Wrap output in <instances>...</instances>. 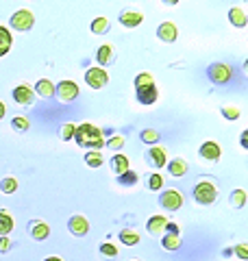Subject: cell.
<instances>
[{
  "mask_svg": "<svg viewBox=\"0 0 248 261\" xmlns=\"http://www.w3.org/2000/svg\"><path fill=\"white\" fill-rule=\"evenodd\" d=\"M103 128H98L94 124H89V122H85V124L77 126V130H74V140H77V144L81 146V148H87L89 150H98L101 152V148L105 146V140H103Z\"/></svg>",
  "mask_w": 248,
  "mask_h": 261,
  "instance_id": "obj_1",
  "label": "cell"
},
{
  "mask_svg": "<svg viewBox=\"0 0 248 261\" xmlns=\"http://www.w3.org/2000/svg\"><path fill=\"white\" fill-rule=\"evenodd\" d=\"M135 94L139 105H155L159 98V89L155 85V79L151 72H139L135 76Z\"/></svg>",
  "mask_w": 248,
  "mask_h": 261,
  "instance_id": "obj_2",
  "label": "cell"
},
{
  "mask_svg": "<svg viewBox=\"0 0 248 261\" xmlns=\"http://www.w3.org/2000/svg\"><path fill=\"white\" fill-rule=\"evenodd\" d=\"M218 198V187L213 185L211 181H201L196 183L194 187V200L198 205H211V202H216Z\"/></svg>",
  "mask_w": 248,
  "mask_h": 261,
  "instance_id": "obj_3",
  "label": "cell"
},
{
  "mask_svg": "<svg viewBox=\"0 0 248 261\" xmlns=\"http://www.w3.org/2000/svg\"><path fill=\"white\" fill-rule=\"evenodd\" d=\"M207 76H209L211 83L225 85V83H229V81L233 79V68H231L229 63H225V61H218V63H213V65L207 68Z\"/></svg>",
  "mask_w": 248,
  "mask_h": 261,
  "instance_id": "obj_4",
  "label": "cell"
},
{
  "mask_svg": "<svg viewBox=\"0 0 248 261\" xmlns=\"http://www.w3.org/2000/svg\"><path fill=\"white\" fill-rule=\"evenodd\" d=\"M33 24H35V18H33V13H31L29 9L15 11V13L11 15V20H9V27H13L15 31H20V33L31 31Z\"/></svg>",
  "mask_w": 248,
  "mask_h": 261,
  "instance_id": "obj_5",
  "label": "cell"
},
{
  "mask_svg": "<svg viewBox=\"0 0 248 261\" xmlns=\"http://www.w3.org/2000/svg\"><path fill=\"white\" fill-rule=\"evenodd\" d=\"M159 205L168 211H179L183 207V194L177 192V190H165L159 196Z\"/></svg>",
  "mask_w": 248,
  "mask_h": 261,
  "instance_id": "obj_6",
  "label": "cell"
},
{
  "mask_svg": "<svg viewBox=\"0 0 248 261\" xmlns=\"http://www.w3.org/2000/svg\"><path fill=\"white\" fill-rule=\"evenodd\" d=\"M85 83L92 89H103L109 83V74H107V70H103V68H89L85 72Z\"/></svg>",
  "mask_w": 248,
  "mask_h": 261,
  "instance_id": "obj_7",
  "label": "cell"
},
{
  "mask_svg": "<svg viewBox=\"0 0 248 261\" xmlns=\"http://www.w3.org/2000/svg\"><path fill=\"white\" fill-rule=\"evenodd\" d=\"M55 92L61 102H72V100H77V96H79V85L74 83V81H61V83L55 87Z\"/></svg>",
  "mask_w": 248,
  "mask_h": 261,
  "instance_id": "obj_8",
  "label": "cell"
},
{
  "mask_svg": "<svg viewBox=\"0 0 248 261\" xmlns=\"http://www.w3.org/2000/svg\"><path fill=\"white\" fill-rule=\"evenodd\" d=\"M198 154H201V159L205 161H209V163H216L220 159V154H222V148H220V144L218 142H203V146L198 148Z\"/></svg>",
  "mask_w": 248,
  "mask_h": 261,
  "instance_id": "obj_9",
  "label": "cell"
},
{
  "mask_svg": "<svg viewBox=\"0 0 248 261\" xmlns=\"http://www.w3.org/2000/svg\"><path fill=\"white\" fill-rule=\"evenodd\" d=\"M68 231L74 235V238H83V235H87L89 231V222H87V218L85 216H72L68 220Z\"/></svg>",
  "mask_w": 248,
  "mask_h": 261,
  "instance_id": "obj_10",
  "label": "cell"
},
{
  "mask_svg": "<svg viewBox=\"0 0 248 261\" xmlns=\"http://www.w3.org/2000/svg\"><path fill=\"white\" fill-rule=\"evenodd\" d=\"M157 37H159L163 44H172V42H177V37H179V29L172 22H161L159 27H157Z\"/></svg>",
  "mask_w": 248,
  "mask_h": 261,
  "instance_id": "obj_11",
  "label": "cell"
},
{
  "mask_svg": "<svg viewBox=\"0 0 248 261\" xmlns=\"http://www.w3.org/2000/svg\"><path fill=\"white\" fill-rule=\"evenodd\" d=\"M13 100L18 105L29 107V105L35 102V92H33V87H29V85H18L13 89Z\"/></svg>",
  "mask_w": 248,
  "mask_h": 261,
  "instance_id": "obj_12",
  "label": "cell"
},
{
  "mask_svg": "<svg viewBox=\"0 0 248 261\" xmlns=\"http://www.w3.org/2000/svg\"><path fill=\"white\" fill-rule=\"evenodd\" d=\"M118 20H120L122 27H127V29H135V27H139V24L144 22V13H139V11H131V9H124V11H120Z\"/></svg>",
  "mask_w": 248,
  "mask_h": 261,
  "instance_id": "obj_13",
  "label": "cell"
},
{
  "mask_svg": "<svg viewBox=\"0 0 248 261\" xmlns=\"http://www.w3.org/2000/svg\"><path fill=\"white\" fill-rule=\"evenodd\" d=\"M165 224H168V218L161 216V214H155L148 218L146 222V231L151 235H163L165 233Z\"/></svg>",
  "mask_w": 248,
  "mask_h": 261,
  "instance_id": "obj_14",
  "label": "cell"
},
{
  "mask_svg": "<svg viewBox=\"0 0 248 261\" xmlns=\"http://www.w3.org/2000/svg\"><path fill=\"white\" fill-rule=\"evenodd\" d=\"M109 168H111V172L115 174V176H122L127 170H131V161H129V157L127 154H113V157L109 159Z\"/></svg>",
  "mask_w": 248,
  "mask_h": 261,
  "instance_id": "obj_15",
  "label": "cell"
},
{
  "mask_svg": "<svg viewBox=\"0 0 248 261\" xmlns=\"http://www.w3.org/2000/svg\"><path fill=\"white\" fill-rule=\"evenodd\" d=\"M96 61L101 63L98 68H103V70H105V65H111V63L115 61V50H113V46H111V44H103V46L96 50Z\"/></svg>",
  "mask_w": 248,
  "mask_h": 261,
  "instance_id": "obj_16",
  "label": "cell"
},
{
  "mask_svg": "<svg viewBox=\"0 0 248 261\" xmlns=\"http://www.w3.org/2000/svg\"><path fill=\"white\" fill-rule=\"evenodd\" d=\"M29 233L35 242H44L48 235H51V228H48L46 222H41V220H33V222L29 224Z\"/></svg>",
  "mask_w": 248,
  "mask_h": 261,
  "instance_id": "obj_17",
  "label": "cell"
},
{
  "mask_svg": "<svg viewBox=\"0 0 248 261\" xmlns=\"http://www.w3.org/2000/svg\"><path fill=\"white\" fill-rule=\"evenodd\" d=\"M148 161H151L153 168H163L165 163H168V157H165V148H161V146H153V148L148 150Z\"/></svg>",
  "mask_w": 248,
  "mask_h": 261,
  "instance_id": "obj_18",
  "label": "cell"
},
{
  "mask_svg": "<svg viewBox=\"0 0 248 261\" xmlns=\"http://www.w3.org/2000/svg\"><path fill=\"white\" fill-rule=\"evenodd\" d=\"M229 22H231V27H235V29H244L248 22V15L242 7H233V9L229 11Z\"/></svg>",
  "mask_w": 248,
  "mask_h": 261,
  "instance_id": "obj_19",
  "label": "cell"
},
{
  "mask_svg": "<svg viewBox=\"0 0 248 261\" xmlns=\"http://www.w3.org/2000/svg\"><path fill=\"white\" fill-rule=\"evenodd\" d=\"M39 98H53L55 96V83L48 79H39L35 83V89H33Z\"/></svg>",
  "mask_w": 248,
  "mask_h": 261,
  "instance_id": "obj_20",
  "label": "cell"
},
{
  "mask_svg": "<svg viewBox=\"0 0 248 261\" xmlns=\"http://www.w3.org/2000/svg\"><path fill=\"white\" fill-rule=\"evenodd\" d=\"M11 231H13V216L9 211L0 209V238H9Z\"/></svg>",
  "mask_w": 248,
  "mask_h": 261,
  "instance_id": "obj_21",
  "label": "cell"
},
{
  "mask_svg": "<svg viewBox=\"0 0 248 261\" xmlns=\"http://www.w3.org/2000/svg\"><path fill=\"white\" fill-rule=\"evenodd\" d=\"M165 166H168V172H170L172 176H185V174H187V161L181 159V157L168 161Z\"/></svg>",
  "mask_w": 248,
  "mask_h": 261,
  "instance_id": "obj_22",
  "label": "cell"
},
{
  "mask_svg": "<svg viewBox=\"0 0 248 261\" xmlns=\"http://www.w3.org/2000/svg\"><path fill=\"white\" fill-rule=\"evenodd\" d=\"M13 46V35L7 27H0V57H5Z\"/></svg>",
  "mask_w": 248,
  "mask_h": 261,
  "instance_id": "obj_23",
  "label": "cell"
},
{
  "mask_svg": "<svg viewBox=\"0 0 248 261\" xmlns=\"http://www.w3.org/2000/svg\"><path fill=\"white\" fill-rule=\"evenodd\" d=\"M120 242L124 244V246H137L139 235H137V231H133V228H122L120 231Z\"/></svg>",
  "mask_w": 248,
  "mask_h": 261,
  "instance_id": "obj_24",
  "label": "cell"
},
{
  "mask_svg": "<svg viewBox=\"0 0 248 261\" xmlns=\"http://www.w3.org/2000/svg\"><path fill=\"white\" fill-rule=\"evenodd\" d=\"M181 244H183L181 235H170V233H165L163 238H161V246H163L165 250H179Z\"/></svg>",
  "mask_w": 248,
  "mask_h": 261,
  "instance_id": "obj_25",
  "label": "cell"
},
{
  "mask_svg": "<svg viewBox=\"0 0 248 261\" xmlns=\"http://www.w3.org/2000/svg\"><path fill=\"white\" fill-rule=\"evenodd\" d=\"M246 192L244 190H233L231 192V196H229V202H231V207H235V209H242L244 205H246Z\"/></svg>",
  "mask_w": 248,
  "mask_h": 261,
  "instance_id": "obj_26",
  "label": "cell"
},
{
  "mask_svg": "<svg viewBox=\"0 0 248 261\" xmlns=\"http://www.w3.org/2000/svg\"><path fill=\"white\" fill-rule=\"evenodd\" d=\"M111 27V22L107 18H96L92 20V24H89V29H92V33H96V35H103V33H107Z\"/></svg>",
  "mask_w": 248,
  "mask_h": 261,
  "instance_id": "obj_27",
  "label": "cell"
},
{
  "mask_svg": "<svg viewBox=\"0 0 248 261\" xmlns=\"http://www.w3.org/2000/svg\"><path fill=\"white\" fill-rule=\"evenodd\" d=\"M103 152H98V150H89V152H85V163L89 168H101L103 166Z\"/></svg>",
  "mask_w": 248,
  "mask_h": 261,
  "instance_id": "obj_28",
  "label": "cell"
},
{
  "mask_svg": "<svg viewBox=\"0 0 248 261\" xmlns=\"http://www.w3.org/2000/svg\"><path fill=\"white\" fill-rule=\"evenodd\" d=\"M139 140H142L144 144L157 146V142H159V130H155V128H144L142 133H139Z\"/></svg>",
  "mask_w": 248,
  "mask_h": 261,
  "instance_id": "obj_29",
  "label": "cell"
},
{
  "mask_svg": "<svg viewBox=\"0 0 248 261\" xmlns=\"http://www.w3.org/2000/svg\"><path fill=\"white\" fill-rule=\"evenodd\" d=\"M0 190H3V194H13L18 190V181H15L13 176H5L3 181H0Z\"/></svg>",
  "mask_w": 248,
  "mask_h": 261,
  "instance_id": "obj_30",
  "label": "cell"
},
{
  "mask_svg": "<svg viewBox=\"0 0 248 261\" xmlns=\"http://www.w3.org/2000/svg\"><path fill=\"white\" fill-rule=\"evenodd\" d=\"M137 172H133V170H127L122 176H118V183L120 185H127V187H133L135 183H137Z\"/></svg>",
  "mask_w": 248,
  "mask_h": 261,
  "instance_id": "obj_31",
  "label": "cell"
},
{
  "mask_svg": "<svg viewBox=\"0 0 248 261\" xmlns=\"http://www.w3.org/2000/svg\"><path fill=\"white\" fill-rule=\"evenodd\" d=\"M163 183H165V181H163V176H161V174H157V172L148 176V187H151L153 192H161Z\"/></svg>",
  "mask_w": 248,
  "mask_h": 261,
  "instance_id": "obj_32",
  "label": "cell"
},
{
  "mask_svg": "<svg viewBox=\"0 0 248 261\" xmlns=\"http://www.w3.org/2000/svg\"><path fill=\"white\" fill-rule=\"evenodd\" d=\"M11 126H13L15 130H20V133H27V130L31 128L29 120L24 118V116H18V118H13V120H11Z\"/></svg>",
  "mask_w": 248,
  "mask_h": 261,
  "instance_id": "obj_33",
  "label": "cell"
},
{
  "mask_svg": "<svg viewBox=\"0 0 248 261\" xmlns=\"http://www.w3.org/2000/svg\"><path fill=\"white\" fill-rule=\"evenodd\" d=\"M101 252H103L105 257H109V259H115V257H118V248H115L113 244H109V242L101 244Z\"/></svg>",
  "mask_w": 248,
  "mask_h": 261,
  "instance_id": "obj_34",
  "label": "cell"
},
{
  "mask_svg": "<svg viewBox=\"0 0 248 261\" xmlns=\"http://www.w3.org/2000/svg\"><path fill=\"white\" fill-rule=\"evenodd\" d=\"M74 130H77V126L70 124V122H68V124H63V126H61V140H63V142L74 140Z\"/></svg>",
  "mask_w": 248,
  "mask_h": 261,
  "instance_id": "obj_35",
  "label": "cell"
},
{
  "mask_svg": "<svg viewBox=\"0 0 248 261\" xmlns=\"http://www.w3.org/2000/svg\"><path fill=\"white\" fill-rule=\"evenodd\" d=\"M222 116H225L227 120H237L239 118V109L237 107H222Z\"/></svg>",
  "mask_w": 248,
  "mask_h": 261,
  "instance_id": "obj_36",
  "label": "cell"
},
{
  "mask_svg": "<svg viewBox=\"0 0 248 261\" xmlns=\"http://www.w3.org/2000/svg\"><path fill=\"white\" fill-rule=\"evenodd\" d=\"M107 146H109V148H113V150H118V148H122V146H124V137H120V135H111V137H109V142H107Z\"/></svg>",
  "mask_w": 248,
  "mask_h": 261,
  "instance_id": "obj_37",
  "label": "cell"
},
{
  "mask_svg": "<svg viewBox=\"0 0 248 261\" xmlns=\"http://www.w3.org/2000/svg\"><path fill=\"white\" fill-rule=\"evenodd\" d=\"M233 252H235V255H237L239 259H242V261H246V259H248V246H246V244H237V246L233 248Z\"/></svg>",
  "mask_w": 248,
  "mask_h": 261,
  "instance_id": "obj_38",
  "label": "cell"
},
{
  "mask_svg": "<svg viewBox=\"0 0 248 261\" xmlns=\"http://www.w3.org/2000/svg\"><path fill=\"white\" fill-rule=\"evenodd\" d=\"M165 233H170V235H181V226L168 220V224H165ZM165 233H163V235H165Z\"/></svg>",
  "mask_w": 248,
  "mask_h": 261,
  "instance_id": "obj_39",
  "label": "cell"
},
{
  "mask_svg": "<svg viewBox=\"0 0 248 261\" xmlns=\"http://www.w3.org/2000/svg\"><path fill=\"white\" fill-rule=\"evenodd\" d=\"M9 250H11V240L9 238H0V252L5 255V252H9Z\"/></svg>",
  "mask_w": 248,
  "mask_h": 261,
  "instance_id": "obj_40",
  "label": "cell"
},
{
  "mask_svg": "<svg viewBox=\"0 0 248 261\" xmlns=\"http://www.w3.org/2000/svg\"><path fill=\"white\" fill-rule=\"evenodd\" d=\"M239 144H242V148H248V130H242V137H239Z\"/></svg>",
  "mask_w": 248,
  "mask_h": 261,
  "instance_id": "obj_41",
  "label": "cell"
},
{
  "mask_svg": "<svg viewBox=\"0 0 248 261\" xmlns=\"http://www.w3.org/2000/svg\"><path fill=\"white\" fill-rule=\"evenodd\" d=\"M5 113H7V105H5L3 100H0V120L5 118Z\"/></svg>",
  "mask_w": 248,
  "mask_h": 261,
  "instance_id": "obj_42",
  "label": "cell"
},
{
  "mask_svg": "<svg viewBox=\"0 0 248 261\" xmlns=\"http://www.w3.org/2000/svg\"><path fill=\"white\" fill-rule=\"evenodd\" d=\"M44 261H63V259H59V257H48V259H44Z\"/></svg>",
  "mask_w": 248,
  "mask_h": 261,
  "instance_id": "obj_43",
  "label": "cell"
}]
</instances>
